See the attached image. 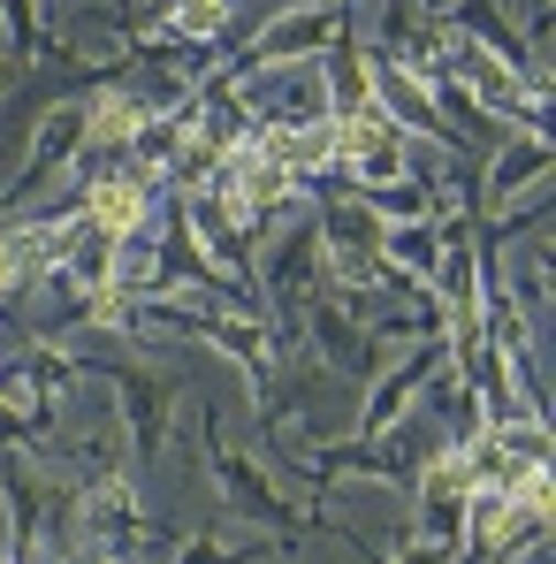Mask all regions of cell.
Segmentation results:
<instances>
[{"label": "cell", "instance_id": "6da1fadb", "mask_svg": "<svg viewBox=\"0 0 556 564\" xmlns=\"http://www.w3.org/2000/svg\"><path fill=\"white\" fill-rule=\"evenodd\" d=\"M184 412H190V435H198V458H206L214 488H221V503H229L237 519H252L260 534L275 527L282 550L297 542V527H320V519H328V511H320V496H282L268 466H252L244 451H229V443H221V427H214V404H184Z\"/></svg>", "mask_w": 556, "mask_h": 564}, {"label": "cell", "instance_id": "7a4b0ae2", "mask_svg": "<svg viewBox=\"0 0 556 564\" xmlns=\"http://www.w3.org/2000/svg\"><path fill=\"white\" fill-rule=\"evenodd\" d=\"M69 359H77V381H107V389H115V427H122L130 466H161L168 427H176L190 389L176 375H161V367L122 359V351H69Z\"/></svg>", "mask_w": 556, "mask_h": 564}, {"label": "cell", "instance_id": "3957f363", "mask_svg": "<svg viewBox=\"0 0 556 564\" xmlns=\"http://www.w3.org/2000/svg\"><path fill=\"white\" fill-rule=\"evenodd\" d=\"M443 85H458L480 115H495L503 130H534V138H549V99H534V85L503 62V54H488L480 39H465V31H450L443 23Z\"/></svg>", "mask_w": 556, "mask_h": 564}, {"label": "cell", "instance_id": "277c9868", "mask_svg": "<svg viewBox=\"0 0 556 564\" xmlns=\"http://www.w3.org/2000/svg\"><path fill=\"white\" fill-rule=\"evenodd\" d=\"M435 161L443 153H427L419 138H404L373 107L336 122V191H381V184H404V176H435Z\"/></svg>", "mask_w": 556, "mask_h": 564}, {"label": "cell", "instance_id": "5b68a950", "mask_svg": "<svg viewBox=\"0 0 556 564\" xmlns=\"http://www.w3.org/2000/svg\"><path fill=\"white\" fill-rule=\"evenodd\" d=\"M161 206H168V191L153 184L145 169H130V161H99V169L77 176V191H69L54 214H77V221H92V229H107V237L122 245V237L153 229Z\"/></svg>", "mask_w": 556, "mask_h": 564}, {"label": "cell", "instance_id": "8992f818", "mask_svg": "<svg viewBox=\"0 0 556 564\" xmlns=\"http://www.w3.org/2000/svg\"><path fill=\"white\" fill-rule=\"evenodd\" d=\"M381 229L351 191H320L313 198V245H320V290H351V282H373L389 260H381Z\"/></svg>", "mask_w": 556, "mask_h": 564}, {"label": "cell", "instance_id": "52a82bcc", "mask_svg": "<svg viewBox=\"0 0 556 564\" xmlns=\"http://www.w3.org/2000/svg\"><path fill=\"white\" fill-rule=\"evenodd\" d=\"M412 503H419V511H412V534L458 550L465 542V503H472V473H465L458 443H435V451H427V466L412 480Z\"/></svg>", "mask_w": 556, "mask_h": 564}, {"label": "cell", "instance_id": "ba28073f", "mask_svg": "<svg viewBox=\"0 0 556 564\" xmlns=\"http://www.w3.org/2000/svg\"><path fill=\"white\" fill-rule=\"evenodd\" d=\"M549 161H556L549 138H534V130H511L503 145H488L480 153V221H503L519 191L549 184Z\"/></svg>", "mask_w": 556, "mask_h": 564}, {"label": "cell", "instance_id": "9c48e42d", "mask_svg": "<svg viewBox=\"0 0 556 564\" xmlns=\"http://www.w3.org/2000/svg\"><path fill=\"white\" fill-rule=\"evenodd\" d=\"M443 359H450V344H443V336H427V344H412L404 359H389V367L367 381V404H359L351 435H381L389 420H404V412L419 404V389H427V375H435Z\"/></svg>", "mask_w": 556, "mask_h": 564}, {"label": "cell", "instance_id": "30bf717a", "mask_svg": "<svg viewBox=\"0 0 556 564\" xmlns=\"http://www.w3.org/2000/svg\"><path fill=\"white\" fill-rule=\"evenodd\" d=\"M320 85H328V115L344 122V115H367L373 93H367V39H359V8L344 15V31L328 39V54H320Z\"/></svg>", "mask_w": 556, "mask_h": 564}, {"label": "cell", "instance_id": "8fae6325", "mask_svg": "<svg viewBox=\"0 0 556 564\" xmlns=\"http://www.w3.org/2000/svg\"><path fill=\"white\" fill-rule=\"evenodd\" d=\"M381 260H389L396 275H412V282H427V290H435V268H443V229H435V221H389V229H381Z\"/></svg>", "mask_w": 556, "mask_h": 564}, {"label": "cell", "instance_id": "7c38bea8", "mask_svg": "<svg viewBox=\"0 0 556 564\" xmlns=\"http://www.w3.org/2000/svg\"><path fill=\"white\" fill-rule=\"evenodd\" d=\"M252 557H268V534L229 542L221 527H206V534H184V542H176V564H252Z\"/></svg>", "mask_w": 556, "mask_h": 564}, {"label": "cell", "instance_id": "4fadbf2b", "mask_svg": "<svg viewBox=\"0 0 556 564\" xmlns=\"http://www.w3.org/2000/svg\"><path fill=\"white\" fill-rule=\"evenodd\" d=\"M0 451H39V427H31L8 397H0Z\"/></svg>", "mask_w": 556, "mask_h": 564}, {"label": "cell", "instance_id": "5bb4252c", "mask_svg": "<svg viewBox=\"0 0 556 564\" xmlns=\"http://www.w3.org/2000/svg\"><path fill=\"white\" fill-rule=\"evenodd\" d=\"M15 77H23V62H15V54H8V46H0V93H8V85H15Z\"/></svg>", "mask_w": 556, "mask_h": 564}, {"label": "cell", "instance_id": "9a60e30c", "mask_svg": "<svg viewBox=\"0 0 556 564\" xmlns=\"http://www.w3.org/2000/svg\"><path fill=\"white\" fill-rule=\"evenodd\" d=\"M0 564H15V557H8V550H0Z\"/></svg>", "mask_w": 556, "mask_h": 564}]
</instances>
